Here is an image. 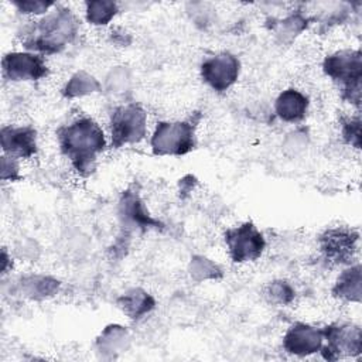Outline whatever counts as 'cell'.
Listing matches in <instances>:
<instances>
[{"mask_svg":"<svg viewBox=\"0 0 362 362\" xmlns=\"http://www.w3.org/2000/svg\"><path fill=\"white\" fill-rule=\"evenodd\" d=\"M156 156H184L195 147V124L189 120L157 123L150 140Z\"/></svg>","mask_w":362,"mask_h":362,"instance_id":"5","label":"cell"},{"mask_svg":"<svg viewBox=\"0 0 362 362\" xmlns=\"http://www.w3.org/2000/svg\"><path fill=\"white\" fill-rule=\"evenodd\" d=\"M267 296L270 301L277 303L280 305H287L294 300L296 291L290 283L284 280H274L267 287Z\"/></svg>","mask_w":362,"mask_h":362,"instance_id":"20","label":"cell"},{"mask_svg":"<svg viewBox=\"0 0 362 362\" xmlns=\"http://www.w3.org/2000/svg\"><path fill=\"white\" fill-rule=\"evenodd\" d=\"M332 294L346 301H359L361 298V266L355 264L345 269L335 281Z\"/></svg>","mask_w":362,"mask_h":362,"instance_id":"16","label":"cell"},{"mask_svg":"<svg viewBox=\"0 0 362 362\" xmlns=\"http://www.w3.org/2000/svg\"><path fill=\"white\" fill-rule=\"evenodd\" d=\"M307 25V18L301 14V13H293L288 17H286L281 24H280V31L279 34H283L284 37L290 35H297L298 33H301Z\"/></svg>","mask_w":362,"mask_h":362,"instance_id":"23","label":"cell"},{"mask_svg":"<svg viewBox=\"0 0 362 362\" xmlns=\"http://www.w3.org/2000/svg\"><path fill=\"white\" fill-rule=\"evenodd\" d=\"M3 76L11 82L40 81L48 75L42 55L31 51H11L1 59Z\"/></svg>","mask_w":362,"mask_h":362,"instance_id":"7","label":"cell"},{"mask_svg":"<svg viewBox=\"0 0 362 362\" xmlns=\"http://www.w3.org/2000/svg\"><path fill=\"white\" fill-rule=\"evenodd\" d=\"M308 105V98L301 90L290 88L277 96L274 102V112L279 119L286 123H298L305 119Z\"/></svg>","mask_w":362,"mask_h":362,"instance_id":"14","label":"cell"},{"mask_svg":"<svg viewBox=\"0 0 362 362\" xmlns=\"http://www.w3.org/2000/svg\"><path fill=\"white\" fill-rule=\"evenodd\" d=\"M3 153L14 158H30L38 150L37 130L33 126L6 124L0 132Z\"/></svg>","mask_w":362,"mask_h":362,"instance_id":"10","label":"cell"},{"mask_svg":"<svg viewBox=\"0 0 362 362\" xmlns=\"http://www.w3.org/2000/svg\"><path fill=\"white\" fill-rule=\"evenodd\" d=\"M1 259H3V260H1V270H3V273H7V263H8V259H11V257H8L6 249H3Z\"/></svg>","mask_w":362,"mask_h":362,"instance_id":"25","label":"cell"},{"mask_svg":"<svg viewBox=\"0 0 362 362\" xmlns=\"http://www.w3.org/2000/svg\"><path fill=\"white\" fill-rule=\"evenodd\" d=\"M322 69L332 82L337 83L341 98L351 105L361 103L362 55L359 49H342L327 55Z\"/></svg>","mask_w":362,"mask_h":362,"instance_id":"3","label":"cell"},{"mask_svg":"<svg viewBox=\"0 0 362 362\" xmlns=\"http://www.w3.org/2000/svg\"><path fill=\"white\" fill-rule=\"evenodd\" d=\"M21 288L31 298H44L57 291L58 281L45 276H30L21 281Z\"/></svg>","mask_w":362,"mask_h":362,"instance_id":"19","label":"cell"},{"mask_svg":"<svg viewBox=\"0 0 362 362\" xmlns=\"http://www.w3.org/2000/svg\"><path fill=\"white\" fill-rule=\"evenodd\" d=\"M325 345L321 352L325 359L334 361L344 355H356L361 352V328L351 324H331L322 328Z\"/></svg>","mask_w":362,"mask_h":362,"instance_id":"9","label":"cell"},{"mask_svg":"<svg viewBox=\"0 0 362 362\" xmlns=\"http://www.w3.org/2000/svg\"><path fill=\"white\" fill-rule=\"evenodd\" d=\"M324 345L322 329L305 322L293 324L283 337V348L293 355L305 356L321 351Z\"/></svg>","mask_w":362,"mask_h":362,"instance_id":"11","label":"cell"},{"mask_svg":"<svg viewBox=\"0 0 362 362\" xmlns=\"http://www.w3.org/2000/svg\"><path fill=\"white\" fill-rule=\"evenodd\" d=\"M223 239L228 255L235 263L255 262L266 249V239L263 233L250 221L229 228L225 232Z\"/></svg>","mask_w":362,"mask_h":362,"instance_id":"6","label":"cell"},{"mask_svg":"<svg viewBox=\"0 0 362 362\" xmlns=\"http://www.w3.org/2000/svg\"><path fill=\"white\" fill-rule=\"evenodd\" d=\"M100 89V83L89 74L81 71L71 76L68 83L64 88V95L66 98H78L93 93Z\"/></svg>","mask_w":362,"mask_h":362,"instance_id":"18","label":"cell"},{"mask_svg":"<svg viewBox=\"0 0 362 362\" xmlns=\"http://www.w3.org/2000/svg\"><path fill=\"white\" fill-rule=\"evenodd\" d=\"M342 139L355 148L361 147V119L359 116H349L341 122Z\"/></svg>","mask_w":362,"mask_h":362,"instance_id":"21","label":"cell"},{"mask_svg":"<svg viewBox=\"0 0 362 362\" xmlns=\"http://www.w3.org/2000/svg\"><path fill=\"white\" fill-rule=\"evenodd\" d=\"M117 11V4L110 0H92L85 3V17L92 25H106Z\"/></svg>","mask_w":362,"mask_h":362,"instance_id":"17","label":"cell"},{"mask_svg":"<svg viewBox=\"0 0 362 362\" xmlns=\"http://www.w3.org/2000/svg\"><path fill=\"white\" fill-rule=\"evenodd\" d=\"M119 216L122 223L130 229H147L158 225V222L148 215L139 195L132 191L123 192L119 202Z\"/></svg>","mask_w":362,"mask_h":362,"instance_id":"13","label":"cell"},{"mask_svg":"<svg viewBox=\"0 0 362 362\" xmlns=\"http://www.w3.org/2000/svg\"><path fill=\"white\" fill-rule=\"evenodd\" d=\"M117 304L129 318L139 320L154 308L156 301L147 291L141 288H132L120 296Z\"/></svg>","mask_w":362,"mask_h":362,"instance_id":"15","label":"cell"},{"mask_svg":"<svg viewBox=\"0 0 362 362\" xmlns=\"http://www.w3.org/2000/svg\"><path fill=\"white\" fill-rule=\"evenodd\" d=\"M199 71L202 81L211 89L215 92H225L238 81L240 62L233 54L221 52L204 59Z\"/></svg>","mask_w":362,"mask_h":362,"instance_id":"8","label":"cell"},{"mask_svg":"<svg viewBox=\"0 0 362 362\" xmlns=\"http://www.w3.org/2000/svg\"><path fill=\"white\" fill-rule=\"evenodd\" d=\"M79 21L76 16L64 6H54L45 16L30 24L21 34L25 51L42 57L61 52L78 35Z\"/></svg>","mask_w":362,"mask_h":362,"instance_id":"2","label":"cell"},{"mask_svg":"<svg viewBox=\"0 0 362 362\" xmlns=\"http://www.w3.org/2000/svg\"><path fill=\"white\" fill-rule=\"evenodd\" d=\"M21 14L28 16H45L55 3L52 1H41V0H16L11 3Z\"/></svg>","mask_w":362,"mask_h":362,"instance_id":"22","label":"cell"},{"mask_svg":"<svg viewBox=\"0 0 362 362\" xmlns=\"http://www.w3.org/2000/svg\"><path fill=\"white\" fill-rule=\"evenodd\" d=\"M1 180L8 181V182L21 180L18 158H14V157L3 153V156H1Z\"/></svg>","mask_w":362,"mask_h":362,"instance_id":"24","label":"cell"},{"mask_svg":"<svg viewBox=\"0 0 362 362\" xmlns=\"http://www.w3.org/2000/svg\"><path fill=\"white\" fill-rule=\"evenodd\" d=\"M59 151L81 175L95 171L99 156L106 148L103 129L92 117H78L62 124L57 132Z\"/></svg>","mask_w":362,"mask_h":362,"instance_id":"1","label":"cell"},{"mask_svg":"<svg viewBox=\"0 0 362 362\" xmlns=\"http://www.w3.org/2000/svg\"><path fill=\"white\" fill-rule=\"evenodd\" d=\"M358 243V235L352 230L334 228L327 229L320 236V249L329 262L344 263L348 262Z\"/></svg>","mask_w":362,"mask_h":362,"instance_id":"12","label":"cell"},{"mask_svg":"<svg viewBox=\"0 0 362 362\" xmlns=\"http://www.w3.org/2000/svg\"><path fill=\"white\" fill-rule=\"evenodd\" d=\"M109 132L115 148L140 143L147 134L146 110L133 102L115 107L109 120Z\"/></svg>","mask_w":362,"mask_h":362,"instance_id":"4","label":"cell"}]
</instances>
